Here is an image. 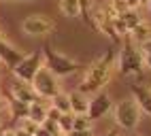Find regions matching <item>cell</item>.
<instances>
[{
    "instance_id": "cell-1",
    "label": "cell",
    "mask_w": 151,
    "mask_h": 136,
    "mask_svg": "<svg viewBox=\"0 0 151 136\" xmlns=\"http://www.w3.org/2000/svg\"><path fill=\"white\" fill-rule=\"evenodd\" d=\"M115 68H117V53H115V49H106L85 70V77L79 83V92H83L85 96H89V94L96 96L98 92H102V87L111 81Z\"/></svg>"
},
{
    "instance_id": "cell-2",
    "label": "cell",
    "mask_w": 151,
    "mask_h": 136,
    "mask_svg": "<svg viewBox=\"0 0 151 136\" xmlns=\"http://www.w3.org/2000/svg\"><path fill=\"white\" fill-rule=\"evenodd\" d=\"M43 62H45V68L49 72H53L58 79L60 77H70L79 70V64L75 60H70V57L62 55L60 51H55L51 43L43 45Z\"/></svg>"
},
{
    "instance_id": "cell-3",
    "label": "cell",
    "mask_w": 151,
    "mask_h": 136,
    "mask_svg": "<svg viewBox=\"0 0 151 136\" xmlns=\"http://www.w3.org/2000/svg\"><path fill=\"white\" fill-rule=\"evenodd\" d=\"M117 68L126 77H140L145 70V57L134 43H126L117 53Z\"/></svg>"
},
{
    "instance_id": "cell-4",
    "label": "cell",
    "mask_w": 151,
    "mask_h": 136,
    "mask_svg": "<svg viewBox=\"0 0 151 136\" xmlns=\"http://www.w3.org/2000/svg\"><path fill=\"white\" fill-rule=\"evenodd\" d=\"M140 113H143L140 106L132 98H124L113 106V119L124 130H134L136 128L138 121H140Z\"/></svg>"
},
{
    "instance_id": "cell-5",
    "label": "cell",
    "mask_w": 151,
    "mask_h": 136,
    "mask_svg": "<svg viewBox=\"0 0 151 136\" xmlns=\"http://www.w3.org/2000/svg\"><path fill=\"white\" fill-rule=\"evenodd\" d=\"M41 68H43V51H32V53L24 55V60L13 68V74H15V79L24 81V83H32Z\"/></svg>"
},
{
    "instance_id": "cell-6",
    "label": "cell",
    "mask_w": 151,
    "mask_h": 136,
    "mask_svg": "<svg viewBox=\"0 0 151 136\" xmlns=\"http://www.w3.org/2000/svg\"><path fill=\"white\" fill-rule=\"evenodd\" d=\"M32 87L36 89L38 98L49 100V102H51V100L55 98V96H58L60 92H62V89H60V83H58V77H55L53 72H49L45 66H43L41 70H38V74L34 77Z\"/></svg>"
},
{
    "instance_id": "cell-7",
    "label": "cell",
    "mask_w": 151,
    "mask_h": 136,
    "mask_svg": "<svg viewBox=\"0 0 151 136\" xmlns=\"http://www.w3.org/2000/svg\"><path fill=\"white\" fill-rule=\"evenodd\" d=\"M22 30L28 36H45V34L55 30V21H53V17H49V15L34 13V15H28L22 21Z\"/></svg>"
},
{
    "instance_id": "cell-8",
    "label": "cell",
    "mask_w": 151,
    "mask_h": 136,
    "mask_svg": "<svg viewBox=\"0 0 151 136\" xmlns=\"http://www.w3.org/2000/svg\"><path fill=\"white\" fill-rule=\"evenodd\" d=\"M115 17H117V13L111 6H100V9L94 11V26L100 30V34L109 36L113 43H119L122 36H119L117 30H115V21H113Z\"/></svg>"
},
{
    "instance_id": "cell-9",
    "label": "cell",
    "mask_w": 151,
    "mask_h": 136,
    "mask_svg": "<svg viewBox=\"0 0 151 136\" xmlns=\"http://www.w3.org/2000/svg\"><path fill=\"white\" fill-rule=\"evenodd\" d=\"M109 111H113V100L106 92H98L96 96L89 98V109H87V117L96 121V119H102Z\"/></svg>"
},
{
    "instance_id": "cell-10",
    "label": "cell",
    "mask_w": 151,
    "mask_h": 136,
    "mask_svg": "<svg viewBox=\"0 0 151 136\" xmlns=\"http://www.w3.org/2000/svg\"><path fill=\"white\" fill-rule=\"evenodd\" d=\"M9 92H11V98L13 100L26 102V104H32V102L43 100V98H38V94H36V89L32 87V83H24V81H19V79H15L11 83Z\"/></svg>"
},
{
    "instance_id": "cell-11",
    "label": "cell",
    "mask_w": 151,
    "mask_h": 136,
    "mask_svg": "<svg viewBox=\"0 0 151 136\" xmlns=\"http://www.w3.org/2000/svg\"><path fill=\"white\" fill-rule=\"evenodd\" d=\"M130 89H132V96H134L136 104L140 106V111L147 113L149 117H151V87L140 85V83H132Z\"/></svg>"
},
{
    "instance_id": "cell-12",
    "label": "cell",
    "mask_w": 151,
    "mask_h": 136,
    "mask_svg": "<svg viewBox=\"0 0 151 136\" xmlns=\"http://www.w3.org/2000/svg\"><path fill=\"white\" fill-rule=\"evenodd\" d=\"M0 60H2V64H6L9 68H15L19 62L24 60V53H22V51H17L15 47L6 41V43L0 45Z\"/></svg>"
},
{
    "instance_id": "cell-13",
    "label": "cell",
    "mask_w": 151,
    "mask_h": 136,
    "mask_svg": "<svg viewBox=\"0 0 151 136\" xmlns=\"http://www.w3.org/2000/svg\"><path fill=\"white\" fill-rule=\"evenodd\" d=\"M70 96V109H73V115H87V109H89V98L83 94V92H73L68 94Z\"/></svg>"
},
{
    "instance_id": "cell-14",
    "label": "cell",
    "mask_w": 151,
    "mask_h": 136,
    "mask_svg": "<svg viewBox=\"0 0 151 136\" xmlns=\"http://www.w3.org/2000/svg\"><path fill=\"white\" fill-rule=\"evenodd\" d=\"M47 109H49L47 100L32 102V104H30V117H28V119H32V121H36L38 125H43L45 119H47Z\"/></svg>"
},
{
    "instance_id": "cell-15",
    "label": "cell",
    "mask_w": 151,
    "mask_h": 136,
    "mask_svg": "<svg viewBox=\"0 0 151 136\" xmlns=\"http://www.w3.org/2000/svg\"><path fill=\"white\" fill-rule=\"evenodd\" d=\"M9 109H11V119L13 121H24V119L30 117V104H26V102H19V100L11 98Z\"/></svg>"
},
{
    "instance_id": "cell-16",
    "label": "cell",
    "mask_w": 151,
    "mask_h": 136,
    "mask_svg": "<svg viewBox=\"0 0 151 136\" xmlns=\"http://www.w3.org/2000/svg\"><path fill=\"white\" fill-rule=\"evenodd\" d=\"M130 38H132V43L136 45V47H140V45H145L147 41H151V28L143 21L140 26H136L132 32H130Z\"/></svg>"
},
{
    "instance_id": "cell-17",
    "label": "cell",
    "mask_w": 151,
    "mask_h": 136,
    "mask_svg": "<svg viewBox=\"0 0 151 136\" xmlns=\"http://www.w3.org/2000/svg\"><path fill=\"white\" fill-rule=\"evenodd\" d=\"M77 2H79V17L87 26H92L94 24V2L92 0H77Z\"/></svg>"
},
{
    "instance_id": "cell-18",
    "label": "cell",
    "mask_w": 151,
    "mask_h": 136,
    "mask_svg": "<svg viewBox=\"0 0 151 136\" xmlns=\"http://www.w3.org/2000/svg\"><path fill=\"white\" fill-rule=\"evenodd\" d=\"M119 17H122V21L128 26V30H130V32H132L136 26H140V24H143V17L138 15V11H136V9H128V11H126L124 15H119Z\"/></svg>"
},
{
    "instance_id": "cell-19",
    "label": "cell",
    "mask_w": 151,
    "mask_h": 136,
    "mask_svg": "<svg viewBox=\"0 0 151 136\" xmlns=\"http://www.w3.org/2000/svg\"><path fill=\"white\" fill-rule=\"evenodd\" d=\"M51 106H55V109L62 113V115L73 113V109H70V96H68V94H62V92H60L55 98L51 100Z\"/></svg>"
},
{
    "instance_id": "cell-20",
    "label": "cell",
    "mask_w": 151,
    "mask_h": 136,
    "mask_svg": "<svg viewBox=\"0 0 151 136\" xmlns=\"http://www.w3.org/2000/svg\"><path fill=\"white\" fill-rule=\"evenodd\" d=\"M60 11L66 17H79V2L77 0H60Z\"/></svg>"
},
{
    "instance_id": "cell-21",
    "label": "cell",
    "mask_w": 151,
    "mask_h": 136,
    "mask_svg": "<svg viewBox=\"0 0 151 136\" xmlns=\"http://www.w3.org/2000/svg\"><path fill=\"white\" fill-rule=\"evenodd\" d=\"M73 121H75V115H73V113H68V115H62V117H60L58 125H60V132H62L64 136L73 132Z\"/></svg>"
},
{
    "instance_id": "cell-22",
    "label": "cell",
    "mask_w": 151,
    "mask_h": 136,
    "mask_svg": "<svg viewBox=\"0 0 151 136\" xmlns=\"http://www.w3.org/2000/svg\"><path fill=\"white\" fill-rule=\"evenodd\" d=\"M73 130H92V119L87 115H75Z\"/></svg>"
},
{
    "instance_id": "cell-23",
    "label": "cell",
    "mask_w": 151,
    "mask_h": 136,
    "mask_svg": "<svg viewBox=\"0 0 151 136\" xmlns=\"http://www.w3.org/2000/svg\"><path fill=\"white\" fill-rule=\"evenodd\" d=\"M19 128H22L28 136H34V134L38 132V128H41V125H38L36 121H32V119H24V121H19Z\"/></svg>"
},
{
    "instance_id": "cell-24",
    "label": "cell",
    "mask_w": 151,
    "mask_h": 136,
    "mask_svg": "<svg viewBox=\"0 0 151 136\" xmlns=\"http://www.w3.org/2000/svg\"><path fill=\"white\" fill-rule=\"evenodd\" d=\"M111 9H113V11L117 13V15H124L126 11H128V2H126V0H111V4H109Z\"/></svg>"
},
{
    "instance_id": "cell-25",
    "label": "cell",
    "mask_w": 151,
    "mask_h": 136,
    "mask_svg": "<svg viewBox=\"0 0 151 136\" xmlns=\"http://www.w3.org/2000/svg\"><path fill=\"white\" fill-rule=\"evenodd\" d=\"M60 117H62V113H60L58 109H55V106H51V102H49V109H47V119L49 121H60Z\"/></svg>"
},
{
    "instance_id": "cell-26",
    "label": "cell",
    "mask_w": 151,
    "mask_h": 136,
    "mask_svg": "<svg viewBox=\"0 0 151 136\" xmlns=\"http://www.w3.org/2000/svg\"><path fill=\"white\" fill-rule=\"evenodd\" d=\"M43 128H45L47 132H51L53 136H55V134H62V132H60V125H58L55 121H49V119H45V123H43Z\"/></svg>"
},
{
    "instance_id": "cell-27",
    "label": "cell",
    "mask_w": 151,
    "mask_h": 136,
    "mask_svg": "<svg viewBox=\"0 0 151 136\" xmlns=\"http://www.w3.org/2000/svg\"><path fill=\"white\" fill-rule=\"evenodd\" d=\"M66 136H94V132L92 130H73V132L66 134Z\"/></svg>"
},
{
    "instance_id": "cell-28",
    "label": "cell",
    "mask_w": 151,
    "mask_h": 136,
    "mask_svg": "<svg viewBox=\"0 0 151 136\" xmlns=\"http://www.w3.org/2000/svg\"><path fill=\"white\" fill-rule=\"evenodd\" d=\"M140 49V53H143V57H147V55H151V41H147L145 45H140L138 47Z\"/></svg>"
},
{
    "instance_id": "cell-29",
    "label": "cell",
    "mask_w": 151,
    "mask_h": 136,
    "mask_svg": "<svg viewBox=\"0 0 151 136\" xmlns=\"http://www.w3.org/2000/svg\"><path fill=\"white\" fill-rule=\"evenodd\" d=\"M34 136H53V134H51V132H47V130L43 128V125H41V128H38V132H36Z\"/></svg>"
},
{
    "instance_id": "cell-30",
    "label": "cell",
    "mask_w": 151,
    "mask_h": 136,
    "mask_svg": "<svg viewBox=\"0 0 151 136\" xmlns=\"http://www.w3.org/2000/svg\"><path fill=\"white\" fill-rule=\"evenodd\" d=\"M126 2H128V6H130V9H138L140 0H126Z\"/></svg>"
},
{
    "instance_id": "cell-31",
    "label": "cell",
    "mask_w": 151,
    "mask_h": 136,
    "mask_svg": "<svg viewBox=\"0 0 151 136\" xmlns=\"http://www.w3.org/2000/svg\"><path fill=\"white\" fill-rule=\"evenodd\" d=\"M102 136H122V134H119L117 130H109V132H104Z\"/></svg>"
},
{
    "instance_id": "cell-32",
    "label": "cell",
    "mask_w": 151,
    "mask_h": 136,
    "mask_svg": "<svg viewBox=\"0 0 151 136\" xmlns=\"http://www.w3.org/2000/svg\"><path fill=\"white\" fill-rule=\"evenodd\" d=\"M4 109H6V100L2 98V96H0V113H2Z\"/></svg>"
},
{
    "instance_id": "cell-33",
    "label": "cell",
    "mask_w": 151,
    "mask_h": 136,
    "mask_svg": "<svg viewBox=\"0 0 151 136\" xmlns=\"http://www.w3.org/2000/svg\"><path fill=\"white\" fill-rule=\"evenodd\" d=\"M15 136H28V134H26L22 128H17V130H15Z\"/></svg>"
},
{
    "instance_id": "cell-34",
    "label": "cell",
    "mask_w": 151,
    "mask_h": 136,
    "mask_svg": "<svg viewBox=\"0 0 151 136\" xmlns=\"http://www.w3.org/2000/svg\"><path fill=\"white\" fill-rule=\"evenodd\" d=\"M145 66H147V68H151V55H147V57H145Z\"/></svg>"
},
{
    "instance_id": "cell-35",
    "label": "cell",
    "mask_w": 151,
    "mask_h": 136,
    "mask_svg": "<svg viewBox=\"0 0 151 136\" xmlns=\"http://www.w3.org/2000/svg\"><path fill=\"white\" fill-rule=\"evenodd\" d=\"M4 136H15V130H4Z\"/></svg>"
},
{
    "instance_id": "cell-36",
    "label": "cell",
    "mask_w": 151,
    "mask_h": 136,
    "mask_svg": "<svg viewBox=\"0 0 151 136\" xmlns=\"http://www.w3.org/2000/svg\"><path fill=\"white\" fill-rule=\"evenodd\" d=\"M147 11H149V15H151V0L147 2Z\"/></svg>"
},
{
    "instance_id": "cell-37",
    "label": "cell",
    "mask_w": 151,
    "mask_h": 136,
    "mask_svg": "<svg viewBox=\"0 0 151 136\" xmlns=\"http://www.w3.org/2000/svg\"><path fill=\"white\" fill-rule=\"evenodd\" d=\"M0 136H4V130H2V128H0Z\"/></svg>"
},
{
    "instance_id": "cell-38",
    "label": "cell",
    "mask_w": 151,
    "mask_h": 136,
    "mask_svg": "<svg viewBox=\"0 0 151 136\" xmlns=\"http://www.w3.org/2000/svg\"><path fill=\"white\" fill-rule=\"evenodd\" d=\"M22 2H34V0H22Z\"/></svg>"
},
{
    "instance_id": "cell-39",
    "label": "cell",
    "mask_w": 151,
    "mask_h": 136,
    "mask_svg": "<svg viewBox=\"0 0 151 136\" xmlns=\"http://www.w3.org/2000/svg\"><path fill=\"white\" fill-rule=\"evenodd\" d=\"M143 2H145V4H147V2H149V0H140V4H143Z\"/></svg>"
},
{
    "instance_id": "cell-40",
    "label": "cell",
    "mask_w": 151,
    "mask_h": 136,
    "mask_svg": "<svg viewBox=\"0 0 151 136\" xmlns=\"http://www.w3.org/2000/svg\"><path fill=\"white\" fill-rule=\"evenodd\" d=\"M126 136H138V134H126Z\"/></svg>"
},
{
    "instance_id": "cell-41",
    "label": "cell",
    "mask_w": 151,
    "mask_h": 136,
    "mask_svg": "<svg viewBox=\"0 0 151 136\" xmlns=\"http://www.w3.org/2000/svg\"><path fill=\"white\" fill-rule=\"evenodd\" d=\"M0 2H9V0H0Z\"/></svg>"
},
{
    "instance_id": "cell-42",
    "label": "cell",
    "mask_w": 151,
    "mask_h": 136,
    "mask_svg": "<svg viewBox=\"0 0 151 136\" xmlns=\"http://www.w3.org/2000/svg\"><path fill=\"white\" fill-rule=\"evenodd\" d=\"M0 62H2V60H0Z\"/></svg>"
}]
</instances>
